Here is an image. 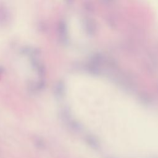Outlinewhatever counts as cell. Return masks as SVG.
<instances>
[{
    "instance_id": "obj_1",
    "label": "cell",
    "mask_w": 158,
    "mask_h": 158,
    "mask_svg": "<svg viewBox=\"0 0 158 158\" xmlns=\"http://www.w3.org/2000/svg\"><path fill=\"white\" fill-rule=\"evenodd\" d=\"M71 96L80 117L114 154L158 158V114L104 80H75Z\"/></svg>"
}]
</instances>
